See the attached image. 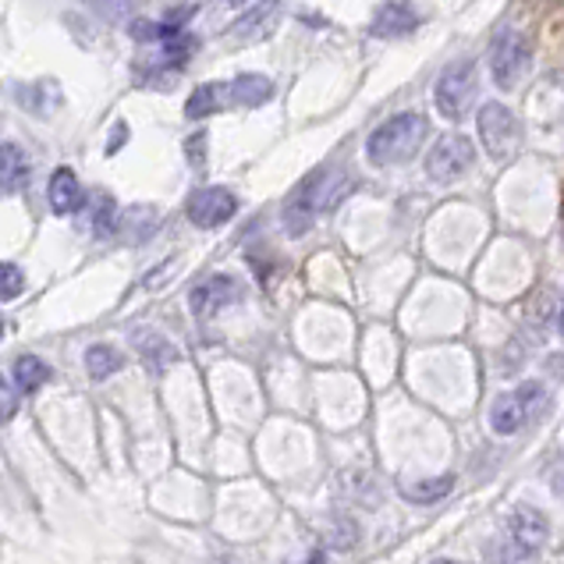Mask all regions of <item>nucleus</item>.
<instances>
[{"label":"nucleus","instance_id":"f257e3e1","mask_svg":"<svg viewBox=\"0 0 564 564\" xmlns=\"http://www.w3.org/2000/svg\"><path fill=\"white\" fill-rule=\"evenodd\" d=\"M351 192V178L341 167H319L310 178L295 185L292 196L284 199V231L288 235H305L313 228L316 217H324Z\"/></svg>","mask_w":564,"mask_h":564},{"label":"nucleus","instance_id":"f03ea898","mask_svg":"<svg viewBox=\"0 0 564 564\" xmlns=\"http://www.w3.org/2000/svg\"><path fill=\"white\" fill-rule=\"evenodd\" d=\"M426 135H430V121L423 115H398L391 121H383L377 132L366 139V156L373 160L377 167L405 164V160L419 153Z\"/></svg>","mask_w":564,"mask_h":564},{"label":"nucleus","instance_id":"7ed1b4c3","mask_svg":"<svg viewBox=\"0 0 564 564\" xmlns=\"http://www.w3.org/2000/svg\"><path fill=\"white\" fill-rule=\"evenodd\" d=\"M476 128H479V139H482V150H487V156L494 160H511L514 153H519L522 147V124L519 118L511 115V110L505 104H482L479 115H476Z\"/></svg>","mask_w":564,"mask_h":564},{"label":"nucleus","instance_id":"20e7f679","mask_svg":"<svg viewBox=\"0 0 564 564\" xmlns=\"http://www.w3.org/2000/svg\"><path fill=\"white\" fill-rule=\"evenodd\" d=\"M476 93H479V64L462 61L441 75L437 89H433V104H437V110L447 121H458L469 115V107L476 104Z\"/></svg>","mask_w":564,"mask_h":564},{"label":"nucleus","instance_id":"39448f33","mask_svg":"<svg viewBox=\"0 0 564 564\" xmlns=\"http://www.w3.org/2000/svg\"><path fill=\"white\" fill-rule=\"evenodd\" d=\"M529 64H533V43L522 32L508 29L490 43V75L501 89L519 86L529 75Z\"/></svg>","mask_w":564,"mask_h":564},{"label":"nucleus","instance_id":"423d86ee","mask_svg":"<svg viewBox=\"0 0 564 564\" xmlns=\"http://www.w3.org/2000/svg\"><path fill=\"white\" fill-rule=\"evenodd\" d=\"M543 405H546L543 383H522L519 391H508L494 401L490 426H494V433H501V437H511V433H519L529 419H536Z\"/></svg>","mask_w":564,"mask_h":564},{"label":"nucleus","instance_id":"0eeeda50","mask_svg":"<svg viewBox=\"0 0 564 564\" xmlns=\"http://www.w3.org/2000/svg\"><path fill=\"white\" fill-rule=\"evenodd\" d=\"M473 164H476V147L469 142V135L451 132V135H444L437 147L430 150V156H426V174L437 185H451V182L465 178V174L473 171Z\"/></svg>","mask_w":564,"mask_h":564},{"label":"nucleus","instance_id":"6e6552de","mask_svg":"<svg viewBox=\"0 0 564 564\" xmlns=\"http://www.w3.org/2000/svg\"><path fill=\"white\" fill-rule=\"evenodd\" d=\"M546 540V519L536 514L533 508H514V514L508 519V533L501 536L505 554H497V564H511L522 561L529 554H536Z\"/></svg>","mask_w":564,"mask_h":564},{"label":"nucleus","instance_id":"1a4fd4ad","mask_svg":"<svg viewBox=\"0 0 564 564\" xmlns=\"http://www.w3.org/2000/svg\"><path fill=\"white\" fill-rule=\"evenodd\" d=\"M185 214L188 220L196 224V228L209 231V228H220V224H228L235 214H238V196L231 188H220V185H206V188H196L185 203Z\"/></svg>","mask_w":564,"mask_h":564},{"label":"nucleus","instance_id":"9d476101","mask_svg":"<svg viewBox=\"0 0 564 564\" xmlns=\"http://www.w3.org/2000/svg\"><path fill=\"white\" fill-rule=\"evenodd\" d=\"M419 25H423V14H419L415 4H409V0H387V4L373 11L369 32H373L377 40H401V36H409V32H415Z\"/></svg>","mask_w":564,"mask_h":564},{"label":"nucleus","instance_id":"9b49d317","mask_svg":"<svg viewBox=\"0 0 564 564\" xmlns=\"http://www.w3.org/2000/svg\"><path fill=\"white\" fill-rule=\"evenodd\" d=\"M238 295H241V284L235 278H228V273H214V278H206V281H199L196 288H192L188 305H192V313H196L199 319H206V316L220 313L224 305H231Z\"/></svg>","mask_w":564,"mask_h":564},{"label":"nucleus","instance_id":"f8f14e48","mask_svg":"<svg viewBox=\"0 0 564 564\" xmlns=\"http://www.w3.org/2000/svg\"><path fill=\"white\" fill-rule=\"evenodd\" d=\"M281 22V0H260L256 8H249L241 19L228 29V36L235 43H256V40H263L270 36L273 29H278Z\"/></svg>","mask_w":564,"mask_h":564},{"label":"nucleus","instance_id":"ddd939ff","mask_svg":"<svg viewBox=\"0 0 564 564\" xmlns=\"http://www.w3.org/2000/svg\"><path fill=\"white\" fill-rule=\"evenodd\" d=\"M29 174H32V164L25 150L14 147V142H4V147H0V196L22 192L29 185Z\"/></svg>","mask_w":564,"mask_h":564},{"label":"nucleus","instance_id":"4468645a","mask_svg":"<svg viewBox=\"0 0 564 564\" xmlns=\"http://www.w3.org/2000/svg\"><path fill=\"white\" fill-rule=\"evenodd\" d=\"M228 104H231V89H228V83H206V86H199L196 93L188 96L185 118H188V121H199V118L217 115V110H224Z\"/></svg>","mask_w":564,"mask_h":564},{"label":"nucleus","instance_id":"2eb2a0df","mask_svg":"<svg viewBox=\"0 0 564 564\" xmlns=\"http://www.w3.org/2000/svg\"><path fill=\"white\" fill-rule=\"evenodd\" d=\"M51 206H54V214H61V217L75 214V209L83 206V185H78L72 167H57L54 171V178H51Z\"/></svg>","mask_w":564,"mask_h":564},{"label":"nucleus","instance_id":"dca6fc26","mask_svg":"<svg viewBox=\"0 0 564 564\" xmlns=\"http://www.w3.org/2000/svg\"><path fill=\"white\" fill-rule=\"evenodd\" d=\"M228 89H231V104L238 107H260L273 96V83L267 75H256V72L238 75L235 83H228Z\"/></svg>","mask_w":564,"mask_h":564},{"label":"nucleus","instance_id":"f3484780","mask_svg":"<svg viewBox=\"0 0 564 564\" xmlns=\"http://www.w3.org/2000/svg\"><path fill=\"white\" fill-rule=\"evenodd\" d=\"M51 377H54L51 366H46L43 359H36V356H22L19 362H14V383H19L22 394H36Z\"/></svg>","mask_w":564,"mask_h":564},{"label":"nucleus","instance_id":"a211bd4d","mask_svg":"<svg viewBox=\"0 0 564 564\" xmlns=\"http://www.w3.org/2000/svg\"><path fill=\"white\" fill-rule=\"evenodd\" d=\"M121 366H124L121 351H118V348H110V345H93V348L86 351V369H89V377H93V380H107L110 373H118Z\"/></svg>","mask_w":564,"mask_h":564},{"label":"nucleus","instance_id":"6ab92c4d","mask_svg":"<svg viewBox=\"0 0 564 564\" xmlns=\"http://www.w3.org/2000/svg\"><path fill=\"white\" fill-rule=\"evenodd\" d=\"M135 345H139L142 356L150 359L153 369H164V366H171V362H178V351H174V348L164 341V337H156V334H139V337H135Z\"/></svg>","mask_w":564,"mask_h":564},{"label":"nucleus","instance_id":"aec40b11","mask_svg":"<svg viewBox=\"0 0 564 564\" xmlns=\"http://www.w3.org/2000/svg\"><path fill=\"white\" fill-rule=\"evenodd\" d=\"M83 4L100 14L104 22H124L132 14V0H83Z\"/></svg>","mask_w":564,"mask_h":564},{"label":"nucleus","instance_id":"412c9836","mask_svg":"<svg viewBox=\"0 0 564 564\" xmlns=\"http://www.w3.org/2000/svg\"><path fill=\"white\" fill-rule=\"evenodd\" d=\"M25 292V278L14 263H0V302H11Z\"/></svg>","mask_w":564,"mask_h":564},{"label":"nucleus","instance_id":"4be33fe9","mask_svg":"<svg viewBox=\"0 0 564 564\" xmlns=\"http://www.w3.org/2000/svg\"><path fill=\"white\" fill-rule=\"evenodd\" d=\"M118 203L110 199V196H100L96 199V235H110V231H118Z\"/></svg>","mask_w":564,"mask_h":564},{"label":"nucleus","instance_id":"5701e85b","mask_svg":"<svg viewBox=\"0 0 564 564\" xmlns=\"http://www.w3.org/2000/svg\"><path fill=\"white\" fill-rule=\"evenodd\" d=\"M14 412H19V391L0 377V423H11Z\"/></svg>","mask_w":564,"mask_h":564},{"label":"nucleus","instance_id":"b1692460","mask_svg":"<svg viewBox=\"0 0 564 564\" xmlns=\"http://www.w3.org/2000/svg\"><path fill=\"white\" fill-rule=\"evenodd\" d=\"M447 490H451V476L433 479V482H426V487H412L409 497H412V501H437V497H444Z\"/></svg>","mask_w":564,"mask_h":564},{"label":"nucleus","instance_id":"393cba45","mask_svg":"<svg viewBox=\"0 0 564 564\" xmlns=\"http://www.w3.org/2000/svg\"><path fill=\"white\" fill-rule=\"evenodd\" d=\"M561 337H564V305H561Z\"/></svg>","mask_w":564,"mask_h":564},{"label":"nucleus","instance_id":"a878e982","mask_svg":"<svg viewBox=\"0 0 564 564\" xmlns=\"http://www.w3.org/2000/svg\"><path fill=\"white\" fill-rule=\"evenodd\" d=\"M433 564H462V561H433Z\"/></svg>","mask_w":564,"mask_h":564},{"label":"nucleus","instance_id":"bb28decb","mask_svg":"<svg viewBox=\"0 0 564 564\" xmlns=\"http://www.w3.org/2000/svg\"><path fill=\"white\" fill-rule=\"evenodd\" d=\"M228 4H246V0H228Z\"/></svg>","mask_w":564,"mask_h":564},{"label":"nucleus","instance_id":"cd10ccee","mask_svg":"<svg viewBox=\"0 0 564 564\" xmlns=\"http://www.w3.org/2000/svg\"><path fill=\"white\" fill-rule=\"evenodd\" d=\"M0 337H4V324H0Z\"/></svg>","mask_w":564,"mask_h":564}]
</instances>
